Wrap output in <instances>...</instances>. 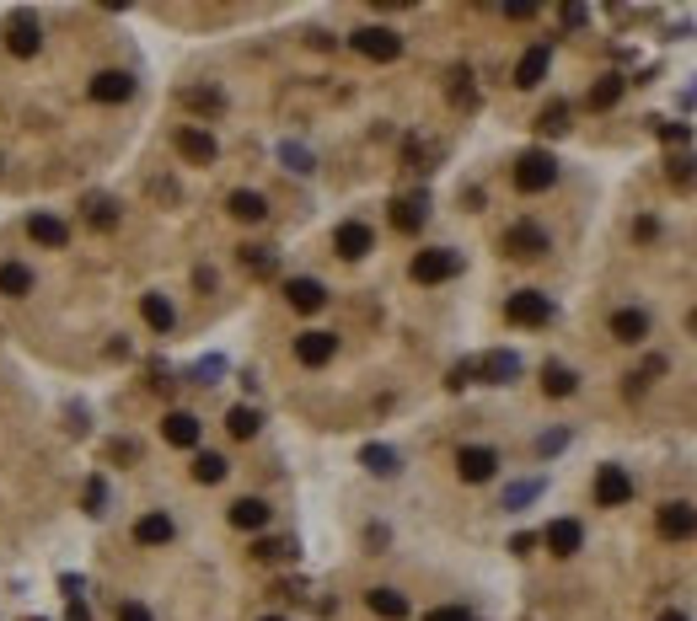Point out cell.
Masks as SVG:
<instances>
[{"instance_id": "cell-9", "label": "cell", "mask_w": 697, "mask_h": 621, "mask_svg": "<svg viewBox=\"0 0 697 621\" xmlns=\"http://www.w3.org/2000/svg\"><path fill=\"white\" fill-rule=\"evenodd\" d=\"M654 530H660L665 541H687V536H697V509L692 504H660Z\"/></svg>"}, {"instance_id": "cell-26", "label": "cell", "mask_w": 697, "mask_h": 621, "mask_svg": "<svg viewBox=\"0 0 697 621\" xmlns=\"http://www.w3.org/2000/svg\"><path fill=\"white\" fill-rule=\"evenodd\" d=\"M140 316H145L156 333H172V322H177V311H172L167 295H145V300H140Z\"/></svg>"}, {"instance_id": "cell-44", "label": "cell", "mask_w": 697, "mask_h": 621, "mask_svg": "<svg viewBox=\"0 0 697 621\" xmlns=\"http://www.w3.org/2000/svg\"><path fill=\"white\" fill-rule=\"evenodd\" d=\"M285 161H290V171H311V156L295 150V145H285Z\"/></svg>"}, {"instance_id": "cell-42", "label": "cell", "mask_w": 697, "mask_h": 621, "mask_svg": "<svg viewBox=\"0 0 697 621\" xmlns=\"http://www.w3.org/2000/svg\"><path fill=\"white\" fill-rule=\"evenodd\" d=\"M118 621H151V611H145L140 600H123V606H118Z\"/></svg>"}, {"instance_id": "cell-46", "label": "cell", "mask_w": 697, "mask_h": 621, "mask_svg": "<svg viewBox=\"0 0 697 621\" xmlns=\"http://www.w3.org/2000/svg\"><path fill=\"white\" fill-rule=\"evenodd\" d=\"M660 621H687V616H682V611H665V616H660Z\"/></svg>"}, {"instance_id": "cell-4", "label": "cell", "mask_w": 697, "mask_h": 621, "mask_svg": "<svg viewBox=\"0 0 697 621\" xmlns=\"http://www.w3.org/2000/svg\"><path fill=\"white\" fill-rule=\"evenodd\" d=\"M505 252H510L515 263H536V257L547 252V230L536 226V220H515V226L505 230Z\"/></svg>"}, {"instance_id": "cell-13", "label": "cell", "mask_w": 697, "mask_h": 621, "mask_svg": "<svg viewBox=\"0 0 697 621\" xmlns=\"http://www.w3.org/2000/svg\"><path fill=\"white\" fill-rule=\"evenodd\" d=\"M333 354H339V338H333V333H300V338H295V359H300L306 370H322Z\"/></svg>"}, {"instance_id": "cell-40", "label": "cell", "mask_w": 697, "mask_h": 621, "mask_svg": "<svg viewBox=\"0 0 697 621\" xmlns=\"http://www.w3.org/2000/svg\"><path fill=\"white\" fill-rule=\"evenodd\" d=\"M252 552H258L263 563H280V558H290V547H285V541H258Z\"/></svg>"}, {"instance_id": "cell-38", "label": "cell", "mask_w": 697, "mask_h": 621, "mask_svg": "<svg viewBox=\"0 0 697 621\" xmlns=\"http://www.w3.org/2000/svg\"><path fill=\"white\" fill-rule=\"evenodd\" d=\"M451 102H456V108H472V102H477V92H472V70H456V75H451Z\"/></svg>"}, {"instance_id": "cell-8", "label": "cell", "mask_w": 697, "mask_h": 621, "mask_svg": "<svg viewBox=\"0 0 697 621\" xmlns=\"http://www.w3.org/2000/svg\"><path fill=\"white\" fill-rule=\"evenodd\" d=\"M38 44H44V38H38V16H33V11H16V16L5 22V49L16 59H33Z\"/></svg>"}, {"instance_id": "cell-17", "label": "cell", "mask_w": 697, "mask_h": 621, "mask_svg": "<svg viewBox=\"0 0 697 621\" xmlns=\"http://www.w3.org/2000/svg\"><path fill=\"white\" fill-rule=\"evenodd\" d=\"M27 236H33L38 247H64V241H70V226H64L59 215H44V209H38V215H27Z\"/></svg>"}, {"instance_id": "cell-48", "label": "cell", "mask_w": 697, "mask_h": 621, "mask_svg": "<svg viewBox=\"0 0 697 621\" xmlns=\"http://www.w3.org/2000/svg\"><path fill=\"white\" fill-rule=\"evenodd\" d=\"M263 621H285V616H263Z\"/></svg>"}, {"instance_id": "cell-43", "label": "cell", "mask_w": 697, "mask_h": 621, "mask_svg": "<svg viewBox=\"0 0 697 621\" xmlns=\"http://www.w3.org/2000/svg\"><path fill=\"white\" fill-rule=\"evenodd\" d=\"M424 621H472V616H466L462 606H440V611H429Z\"/></svg>"}, {"instance_id": "cell-35", "label": "cell", "mask_w": 697, "mask_h": 621, "mask_svg": "<svg viewBox=\"0 0 697 621\" xmlns=\"http://www.w3.org/2000/svg\"><path fill=\"white\" fill-rule=\"evenodd\" d=\"M241 268L258 274V279H269V274H274V252H269V247H241Z\"/></svg>"}, {"instance_id": "cell-12", "label": "cell", "mask_w": 697, "mask_h": 621, "mask_svg": "<svg viewBox=\"0 0 697 621\" xmlns=\"http://www.w3.org/2000/svg\"><path fill=\"white\" fill-rule=\"evenodd\" d=\"M456 471H462V482H488L499 471V455L488 451V445H462L456 451Z\"/></svg>"}, {"instance_id": "cell-37", "label": "cell", "mask_w": 697, "mask_h": 621, "mask_svg": "<svg viewBox=\"0 0 697 621\" xmlns=\"http://www.w3.org/2000/svg\"><path fill=\"white\" fill-rule=\"evenodd\" d=\"M665 177H671V188H692V182H697V161H692V156H671V171H665Z\"/></svg>"}, {"instance_id": "cell-25", "label": "cell", "mask_w": 697, "mask_h": 621, "mask_svg": "<svg viewBox=\"0 0 697 621\" xmlns=\"http://www.w3.org/2000/svg\"><path fill=\"white\" fill-rule=\"evenodd\" d=\"M231 525L236 530H263V525H269V504H263V499H236Z\"/></svg>"}, {"instance_id": "cell-32", "label": "cell", "mask_w": 697, "mask_h": 621, "mask_svg": "<svg viewBox=\"0 0 697 621\" xmlns=\"http://www.w3.org/2000/svg\"><path fill=\"white\" fill-rule=\"evenodd\" d=\"M86 220H92V230H113L118 226V204L113 199H103V193H92V199H86Z\"/></svg>"}, {"instance_id": "cell-27", "label": "cell", "mask_w": 697, "mask_h": 621, "mask_svg": "<svg viewBox=\"0 0 697 621\" xmlns=\"http://www.w3.org/2000/svg\"><path fill=\"white\" fill-rule=\"evenodd\" d=\"M574 386H580V375H574L569 364H547V370H542V392L547 396H574Z\"/></svg>"}, {"instance_id": "cell-11", "label": "cell", "mask_w": 697, "mask_h": 621, "mask_svg": "<svg viewBox=\"0 0 697 621\" xmlns=\"http://www.w3.org/2000/svg\"><path fill=\"white\" fill-rule=\"evenodd\" d=\"M129 97H134V75H123V70H97V75H92V102L118 108V102H129Z\"/></svg>"}, {"instance_id": "cell-34", "label": "cell", "mask_w": 697, "mask_h": 621, "mask_svg": "<svg viewBox=\"0 0 697 621\" xmlns=\"http://www.w3.org/2000/svg\"><path fill=\"white\" fill-rule=\"evenodd\" d=\"M193 477H199V482H221V477H226V455L199 451L193 455Z\"/></svg>"}, {"instance_id": "cell-7", "label": "cell", "mask_w": 697, "mask_h": 621, "mask_svg": "<svg viewBox=\"0 0 697 621\" xmlns=\"http://www.w3.org/2000/svg\"><path fill=\"white\" fill-rule=\"evenodd\" d=\"M370 247H376V230L365 226V220H344V226L333 230V252H339L344 263H359Z\"/></svg>"}, {"instance_id": "cell-47", "label": "cell", "mask_w": 697, "mask_h": 621, "mask_svg": "<svg viewBox=\"0 0 697 621\" xmlns=\"http://www.w3.org/2000/svg\"><path fill=\"white\" fill-rule=\"evenodd\" d=\"M692 333H697V311H692Z\"/></svg>"}, {"instance_id": "cell-28", "label": "cell", "mask_w": 697, "mask_h": 621, "mask_svg": "<svg viewBox=\"0 0 697 621\" xmlns=\"http://www.w3.org/2000/svg\"><path fill=\"white\" fill-rule=\"evenodd\" d=\"M617 102H623V75H601V81L590 86V108L606 113V108H617Z\"/></svg>"}, {"instance_id": "cell-15", "label": "cell", "mask_w": 697, "mask_h": 621, "mask_svg": "<svg viewBox=\"0 0 697 621\" xmlns=\"http://www.w3.org/2000/svg\"><path fill=\"white\" fill-rule=\"evenodd\" d=\"M162 440L177 445V451H193V445H199V418H193V412H167V418H162Z\"/></svg>"}, {"instance_id": "cell-19", "label": "cell", "mask_w": 697, "mask_h": 621, "mask_svg": "<svg viewBox=\"0 0 697 621\" xmlns=\"http://www.w3.org/2000/svg\"><path fill=\"white\" fill-rule=\"evenodd\" d=\"M547 59H553L547 44H536V49H525V54H521V64H515V86H521V92H531V86L547 75Z\"/></svg>"}, {"instance_id": "cell-18", "label": "cell", "mask_w": 697, "mask_h": 621, "mask_svg": "<svg viewBox=\"0 0 697 621\" xmlns=\"http://www.w3.org/2000/svg\"><path fill=\"white\" fill-rule=\"evenodd\" d=\"M134 541H140V547H167V541H172V519L156 514V509L140 514V519H134Z\"/></svg>"}, {"instance_id": "cell-16", "label": "cell", "mask_w": 697, "mask_h": 621, "mask_svg": "<svg viewBox=\"0 0 697 621\" xmlns=\"http://www.w3.org/2000/svg\"><path fill=\"white\" fill-rule=\"evenodd\" d=\"M285 300H290L300 316H311V311H322V306H328V289H322L317 279H290V284H285Z\"/></svg>"}, {"instance_id": "cell-1", "label": "cell", "mask_w": 697, "mask_h": 621, "mask_svg": "<svg viewBox=\"0 0 697 621\" xmlns=\"http://www.w3.org/2000/svg\"><path fill=\"white\" fill-rule=\"evenodd\" d=\"M553 182H558L553 150H525L521 161H515V188H521V193H547Z\"/></svg>"}, {"instance_id": "cell-6", "label": "cell", "mask_w": 697, "mask_h": 621, "mask_svg": "<svg viewBox=\"0 0 697 621\" xmlns=\"http://www.w3.org/2000/svg\"><path fill=\"white\" fill-rule=\"evenodd\" d=\"M628 499H633V477H628L623 466H601V471H595V504L623 509Z\"/></svg>"}, {"instance_id": "cell-2", "label": "cell", "mask_w": 697, "mask_h": 621, "mask_svg": "<svg viewBox=\"0 0 697 621\" xmlns=\"http://www.w3.org/2000/svg\"><path fill=\"white\" fill-rule=\"evenodd\" d=\"M505 316H510L515 327H547V322H553V300H547L542 289H515V295L505 300Z\"/></svg>"}, {"instance_id": "cell-30", "label": "cell", "mask_w": 697, "mask_h": 621, "mask_svg": "<svg viewBox=\"0 0 697 621\" xmlns=\"http://www.w3.org/2000/svg\"><path fill=\"white\" fill-rule=\"evenodd\" d=\"M258 423H263L258 407H231V412H226V434H231V440H252Z\"/></svg>"}, {"instance_id": "cell-39", "label": "cell", "mask_w": 697, "mask_h": 621, "mask_svg": "<svg viewBox=\"0 0 697 621\" xmlns=\"http://www.w3.org/2000/svg\"><path fill=\"white\" fill-rule=\"evenodd\" d=\"M103 499H108V482H103V477H92V482H86V499H81L86 514H103Z\"/></svg>"}, {"instance_id": "cell-24", "label": "cell", "mask_w": 697, "mask_h": 621, "mask_svg": "<svg viewBox=\"0 0 697 621\" xmlns=\"http://www.w3.org/2000/svg\"><path fill=\"white\" fill-rule=\"evenodd\" d=\"M612 338L617 343H643L649 338V316H643V311H617V316H612Z\"/></svg>"}, {"instance_id": "cell-14", "label": "cell", "mask_w": 697, "mask_h": 621, "mask_svg": "<svg viewBox=\"0 0 697 621\" xmlns=\"http://www.w3.org/2000/svg\"><path fill=\"white\" fill-rule=\"evenodd\" d=\"M542 541H547L553 558H574L584 547V530H580V519H553V525L542 530Z\"/></svg>"}, {"instance_id": "cell-23", "label": "cell", "mask_w": 697, "mask_h": 621, "mask_svg": "<svg viewBox=\"0 0 697 621\" xmlns=\"http://www.w3.org/2000/svg\"><path fill=\"white\" fill-rule=\"evenodd\" d=\"M424 209H429V204H424L418 193H413V199H392V226L403 230V236H413V230L424 226Z\"/></svg>"}, {"instance_id": "cell-31", "label": "cell", "mask_w": 697, "mask_h": 621, "mask_svg": "<svg viewBox=\"0 0 697 621\" xmlns=\"http://www.w3.org/2000/svg\"><path fill=\"white\" fill-rule=\"evenodd\" d=\"M33 289V274L22 268V263H0V295H11V300H22Z\"/></svg>"}, {"instance_id": "cell-41", "label": "cell", "mask_w": 697, "mask_h": 621, "mask_svg": "<svg viewBox=\"0 0 697 621\" xmlns=\"http://www.w3.org/2000/svg\"><path fill=\"white\" fill-rule=\"evenodd\" d=\"M660 140L665 145H687V123H660Z\"/></svg>"}, {"instance_id": "cell-3", "label": "cell", "mask_w": 697, "mask_h": 621, "mask_svg": "<svg viewBox=\"0 0 697 621\" xmlns=\"http://www.w3.org/2000/svg\"><path fill=\"white\" fill-rule=\"evenodd\" d=\"M418 284H446V279H456L462 274V257L451 252V247H429V252H418L413 257V268H407Z\"/></svg>"}, {"instance_id": "cell-21", "label": "cell", "mask_w": 697, "mask_h": 621, "mask_svg": "<svg viewBox=\"0 0 697 621\" xmlns=\"http://www.w3.org/2000/svg\"><path fill=\"white\" fill-rule=\"evenodd\" d=\"M365 606H370L381 621H407V595H398V589H370Z\"/></svg>"}, {"instance_id": "cell-45", "label": "cell", "mask_w": 697, "mask_h": 621, "mask_svg": "<svg viewBox=\"0 0 697 621\" xmlns=\"http://www.w3.org/2000/svg\"><path fill=\"white\" fill-rule=\"evenodd\" d=\"M531 493H536V482H525V488H515V493H510V509H521L525 499H531Z\"/></svg>"}, {"instance_id": "cell-10", "label": "cell", "mask_w": 697, "mask_h": 621, "mask_svg": "<svg viewBox=\"0 0 697 621\" xmlns=\"http://www.w3.org/2000/svg\"><path fill=\"white\" fill-rule=\"evenodd\" d=\"M215 150H221V145H215V134H210V129H193V123H188V129H177V156H182V161L210 167V161H215Z\"/></svg>"}, {"instance_id": "cell-36", "label": "cell", "mask_w": 697, "mask_h": 621, "mask_svg": "<svg viewBox=\"0 0 697 621\" xmlns=\"http://www.w3.org/2000/svg\"><path fill=\"white\" fill-rule=\"evenodd\" d=\"M536 129H542V134H564V129H569V102H547L542 118H536Z\"/></svg>"}, {"instance_id": "cell-5", "label": "cell", "mask_w": 697, "mask_h": 621, "mask_svg": "<svg viewBox=\"0 0 697 621\" xmlns=\"http://www.w3.org/2000/svg\"><path fill=\"white\" fill-rule=\"evenodd\" d=\"M354 54L376 59V64H392V59L403 54V38H398L392 27H359V33H354Z\"/></svg>"}, {"instance_id": "cell-33", "label": "cell", "mask_w": 697, "mask_h": 621, "mask_svg": "<svg viewBox=\"0 0 697 621\" xmlns=\"http://www.w3.org/2000/svg\"><path fill=\"white\" fill-rule=\"evenodd\" d=\"M359 461H365V471H376V477H392V471H398V451H387V445H365Z\"/></svg>"}, {"instance_id": "cell-20", "label": "cell", "mask_w": 697, "mask_h": 621, "mask_svg": "<svg viewBox=\"0 0 697 621\" xmlns=\"http://www.w3.org/2000/svg\"><path fill=\"white\" fill-rule=\"evenodd\" d=\"M226 209H231L241 226H258L263 215H269V204H263V193H252V188H236L231 199H226Z\"/></svg>"}, {"instance_id": "cell-22", "label": "cell", "mask_w": 697, "mask_h": 621, "mask_svg": "<svg viewBox=\"0 0 697 621\" xmlns=\"http://www.w3.org/2000/svg\"><path fill=\"white\" fill-rule=\"evenodd\" d=\"M472 370H477V375H488V381H494V386H505V381H515V370H521V359H515V354H505V348H499V354H488V359H477V364H472Z\"/></svg>"}, {"instance_id": "cell-29", "label": "cell", "mask_w": 697, "mask_h": 621, "mask_svg": "<svg viewBox=\"0 0 697 621\" xmlns=\"http://www.w3.org/2000/svg\"><path fill=\"white\" fill-rule=\"evenodd\" d=\"M182 108H193V113H221V108H226V97H221V92H215V86H188V92H182Z\"/></svg>"}]
</instances>
